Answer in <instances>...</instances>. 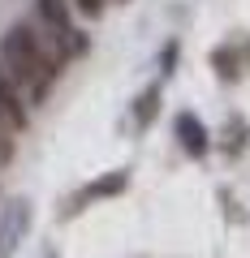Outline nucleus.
Here are the masks:
<instances>
[{
    "label": "nucleus",
    "instance_id": "obj_1",
    "mask_svg": "<svg viewBox=\"0 0 250 258\" xmlns=\"http://www.w3.org/2000/svg\"><path fill=\"white\" fill-rule=\"evenodd\" d=\"M0 64H5V74L30 95V99H43L52 91V82L61 78V56L43 43L30 22H18L9 35L0 39Z\"/></svg>",
    "mask_w": 250,
    "mask_h": 258
},
{
    "label": "nucleus",
    "instance_id": "obj_2",
    "mask_svg": "<svg viewBox=\"0 0 250 258\" xmlns=\"http://www.w3.org/2000/svg\"><path fill=\"white\" fill-rule=\"evenodd\" d=\"M30 26H35L39 35H43V43L61 56V64L86 52V39H82V30L74 26V5H69V0H35V22H30Z\"/></svg>",
    "mask_w": 250,
    "mask_h": 258
},
{
    "label": "nucleus",
    "instance_id": "obj_3",
    "mask_svg": "<svg viewBox=\"0 0 250 258\" xmlns=\"http://www.w3.org/2000/svg\"><path fill=\"white\" fill-rule=\"evenodd\" d=\"M0 120L13 129V134H22V129L30 125V108H26V95H22V86L13 82L9 74H5V64H0Z\"/></svg>",
    "mask_w": 250,
    "mask_h": 258
},
{
    "label": "nucleus",
    "instance_id": "obj_4",
    "mask_svg": "<svg viewBox=\"0 0 250 258\" xmlns=\"http://www.w3.org/2000/svg\"><path fill=\"white\" fill-rule=\"evenodd\" d=\"M177 142H181V151H185V155H194V159L212 151V138H207V125L194 116V112H181V116H177Z\"/></svg>",
    "mask_w": 250,
    "mask_h": 258
},
{
    "label": "nucleus",
    "instance_id": "obj_5",
    "mask_svg": "<svg viewBox=\"0 0 250 258\" xmlns=\"http://www.w3.org/2000/svg\"><path fill=\"white\" fill-rule=\"evenodd\" d=\"M125 185H130V176H125V172H112V176H104L99 185H91V189H86L82 198H78V203H91V198H108V194L125 189Z\"/></svg>",
    "mask_w": 250,
    "mask_h": 258
},
{
    "label": "nucleus",
    "instance_id": "obj_6",
    "mask_svg": "<svg viewBox=\"0 0 250 258\" xmlns=\"http://www.w3.org/2000/svg\"><path fill=\"white\" fill-rule=\"evenodd\" d=\"M156 99H160V86H151V91L138 99V125H147V120H151V112H156Z\"/></svg>",
    "mask_w": 250,
    "mask_h": 258
},
{
    "label": "nucleus",
    "instance_id": "obj_7",
    "mask_svg": "<svg viewBox=\"0 0 250 258\" xmlns=\"http://www.w3.org/2000/svg\"><path fill=\"white\" fill-rule=\"evenodd\" d=\"M13 159V129L0 120V164H9Z\"/></svg>",
    "mask_w": 250,
    "mask_h": 258
},
{
    "label": "nucleus",
    "instance_id": "obj_8",
    "mask_svg": "<svg viewBox=\"0 0 250 258\" xmlns=\"http://www.w3.org/2000/svg\"><path fill=\"white\" fill-rule=\"evenodd\" d=\"M78 13H86V18H99L104 9H108V0H69Z\"/></svg>",
    "mask_w": 250,
    "mask_h": 258
}]
</instances>
